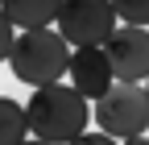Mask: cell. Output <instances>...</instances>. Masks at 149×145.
Instances as JSON below:
<instances>
[{
    "instance_id": "6da1fadb",
    "label": "cell",
    "mask_w": 149,
    "mask_h": 145,
    "mask_svg": "<svg viewBox=\"0 0 149 145\" xmlns=\"http://www.w3.org/2000/svg\"><path fill=\"white\" fill-rule=\"evenodd\" d=\"M25 120H29V133L46 145H70L74 137L87 133L91 124V108L87 100L74 91L70 83H50V87H37L25 104Z\"/></svg>"
},
{
    "instance_id": "7a4b0ae2",
    "label": "cell",
    "mask_w": 149,
    "mask_h": 145,
    "mask_svg": "<svg viewBox=\"0 0 149 145\" xmlns=\"http://www.w3.org/2000/svg\"><path fill=\"white\" fill-rule=\"evenodd\" d=\"M8 66L21 83H33V91H37V87H50V83H58L66 75L70 50L58 38V29H25L13 42Z\"/></svg>"
},
{
    "instance_id": "3957f363",
    "label": "cell",
    "mask_w": 149,
    "mask_h": 145,
    "mask_svg": "<svg viewBox=\"0 0 149 145\" xmlns=\"http://www.w3.org/2000/svg\"><path fill=\"white\" fill-rule=\"evenodd\" d=\"M58 38L74 50H104L108 38L120 29L112 0H62L58 8Z\"/></svg>"
},
{
    "instance_id": "277c9868",
    "label": "cell",
    "mask_w": 149,
    "mask_h": 145,
    "mask_svg": "<svg viewBox=\"0 0 149 145\" xmlns=\"http://www.w3.org/2000/svg\"><path fill=\"white\" fill-rule=\"evenodd\" d=\"M91 120L112 141L145 137V129H149V96H145V87L141 83H112V91L104 100H95Z\"/></svg>"
},
{
    "instance_id": "5b68a950",
    "label": "cell",
    "mask_w": 149,
    "mask_h": 145,
    "mask_svg": "<svg viewBox=\"0 0 149 145\" xmlns=\"http://www.w3.org/2000/svg\"><path fill=\"white\" fill-rule=\"evenodd\" d=\"M104 50H108V62H112L116 83H141V79H149V29L120 25L108 38Z\"/></svg>"
},
{
    "instance_id": "8992f818",
    "label": "cell",
    "mask_w": 149,
    "mask_h": 145,
    "mask_svg": "<svg viewBox=\"0 0 149 145\" xmlns=\"http://www.w3.org/2000/svg\"><path fill=\"white\" fill-rule=\"evenodd\" d=\"M66 79H70V87L83 100H104L112 91V83H116L112 62H108V50H74L70 66H66Z\"/></svg>"
},
{
    "instance_id": "52a82bcc",
    "label": "cell",
    "mask_w": 149,
    "mask_h": 145,
    "mask_svg": "<svg viewBox=\"0 0 149 145\" xmlns=\"http://www.w3.org/2000/svg\"><path fill=\"white\" fill-rule=\"evenodd\" d=\"M62 0H0V13L13 21V29H50V21H58Z\"/></svg>"
},
{
    "instance_id": "ba28073f",
    "label": "cell",
    "mask_w": 149,
    "mask_h": 145,
    "mask_svg": "<svg viewBox=\"0 0 149 145\" xmlns=\"http://www.w3.org/2000/svg\"><path fill=\"white\" fill-rule=\"evenodd\" d=\"M29 133V120H25V104H17L8 96H0V145H21Z\"/></svg>"
},
{
    "instance_id": "9c48e42d",
    "label": "cell",
    "mask_w": 149,
    "mask_h": 145,
    "mask_svg": "<svg viewBox=\"0 0 149 145\" xmlns=\"http://www.w3.org/2000/svg\"><path fill=\"white\" fill-rule=\"evenodd\" d=\"M120 25H137V29H149V0H112Z\"/></svg>"
},
{
    "instance_id": "30bf717a",
    "label": "cell",
    "mask_w": 149,
    "mask_h": 145,
    "mask_svg": "<svg viewBox=\"0 0 149 145\" xmlns=\"http://www.w3.org/2000/svg\"><path fill=\"white\" fill-rule=\"evenodd\" d=\"M13 42H17V29H13V21H8V17L0 13V62L13 54Z\"/></svg>"
},
{
    "instance_id": "8fae6325",
    "label": "cell",
    "mask_w": 149,
    "mask_h": 145,
    "mask_svg": "<svg viewBox=\"0 0 149 145\" xmlns=\"http://www.w3.org/2000/svg\"><path fill=\"white\" fill-rule=\"evenodd\" d=\"M70 145H120V141H112L108 133H83V137H74Z\"/></svg>"
},
{
    "instance_id": "7c38bea8",
    "label": "cell",
    "mask_w": 149,
    "mask_h": 145,
    "mask_svg": "<svg viewBox=\"0 0 149 145\" xmlns=\"http://www.w3.org/2000/svg\"><path fill=\"white\" fill-rule=\"evenodd\" d=\"M120 145H149V137H133V141H120Z\"/></svg>"
},
{
    "instance_id": "4fadbf2b",
    "label": "cell",
    "mask_w": 149,
    "mask_h": 145,
    "mask_svg": "<svg viewBox=\"0 0 149 145\" xmlns=\"http://www.w3.org/2000/svg\"><path fill=\"white\" fill-rule=\"evenodd\" d=\"M21 145H46V141H37V137H25V141H21Z\"/></svg>"
},
{
    "instance_id": "5bb4252c",
    "label": "cell",
    "mask_w": 149,
    "mask_h": 145,
    "mask_svg": "<svg viewBox=\"0 0 149 145\" xmlns=\"http://www.w3.org/2000/svg\"><path fill=\"white\" fill-rule=\"evenodd\" d=\"M145 96H149V83H145Z\"/></svg>"
}]
</instances>
